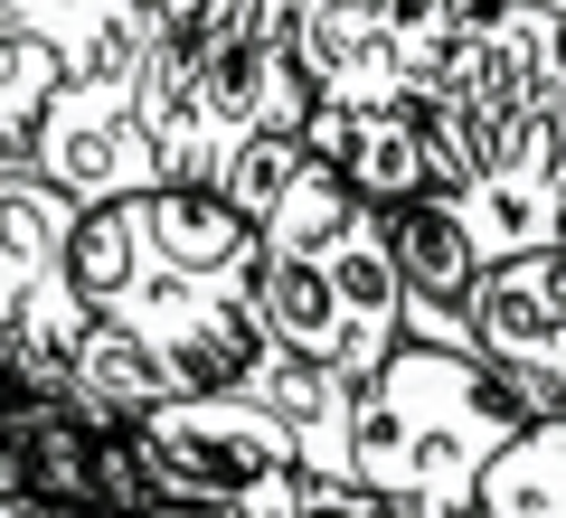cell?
Returning a JSON list of instances; mask_svg holds the SVG:
<instances>
[{
  "label": "cell",
  "mask_w": 566,
  "mask_h": 518,
  "mask_svg": "<svg viewBox=\"0 0 566 518\" xmlns=\"http://www.w3.org/2000/svg\"><path fill=\"white\" fill-rule=\"evenodd\" d=\"M528 405L482 349H434V339H397L378 378H359V415H349V480L397 499L406 518H463L472 480L491 472Z\"/></svg>",
  "instance_id": "1"
},
{
  "label": "cell",
  "mask_w": 566,
  "mask_h": 518,
  "mask_svg": "<svg viewBox=\"0 0 566 518\" xmlns=\"http://www.w3.org/2000/svg\"><path fill=\"white\" fill-rule=\"evenodd\" d=\"M434 189L482 170H566V0H491L416 85Z\"/></svg>",
  "instance_id": "2"
},
{
  "label": "cell",
  "mask_w": 566,
  "mask_h": 518,
  "mask_svg": "<svg viewBox=\"0 0 566 518\" xmlns=\"http://www.w3.org/2000/svg\"><path fill=\"white\" fill-rule=\"evenodd\" d=\"M133 453L161 499H199L227 518H283L303 490V443L245 387H189L133 415Z\"/></svg>",
  "instance_id": "3"
},
{
  "label": "cell",
  "mask_w": 566,
  "mask_h": 518,
  "mask_svg": "<svg viewBox=\"0 0 566 518\" xmlns=\"http://www.w3.org/2000/svg\"><path fill=\"white\" fill-rule=\"evenodd\" d=\"M29 170L57 180L76 208L104 199H142L161 180V151H151V123H142L133 66H104V76H57V95L29 123Z\"/></svg>",
  "instance_id": "4"
},
{
  "label": "cell",
  "mask_w": 566,
  "mask_h": 518,
  "mask_svg": "<svg viewBox=\"0 0 566 518\" xmlns=\"http://www.w3.org/2000/svg\"><path fill=\"white\" fill-rule=\"evenodd\" d=\"M472 349L510 378L528 415H566V236L520 245L472 283Z\"/></svg>",
  "instance_id": "5"
},
{
  "label": "cell",
  "mask_w": 566,
  "mask_h": 518,
  "mask_svg": "<svg viewBox=\"0 0 566 518\" xmlns=\"http://www.w3.org/2000/svg\"><path fill=\"white\" fill-rule=\"evenodd\" d=\"M66 236H76V199L39 180L29 160L0 170V330H20L29 349L66 359L85 339V293L66 283Z\"/></svg>",
  "instance_id": "6"
},
{
  "label": "cell",
  "mask_w": 566,
  "mask_h": 518,
  "mask_svg": "<svg viewBox=\"0 0 566 518\" xmlns=\"http://www.w3.org/2000/svg\"><path fill=\"white\" fill-rule=\"evenodd\" d=\"M378 226H387V255H397V283H406V339L472 349V283H482V245H472V226L453 218V199H444V189L397 199V208H378Z\"/></svg>",
  "instance_id": "7"
},
{
  "label": "cell",
  "mask_w": 566,
  "mask_h": 518,
  "mask_svg": "<svg viewBox=\"0 0 566 518\" xmlns=\"http://www.w3.org/2000/svg\"><path fill=\"white\" fill-rule=\"evenodd\" d=\"M303 141L340 160V180L359 189L368 208H397V199H424V189H434V141H424L416 95H406V104H359V114L312 104V114H303Z\"/></svg>",
  "instance_id": "8"
},
{
  "label": "cell",
  "mask_w": 566,
  "mask_h": 518,
  "mask_svg": "<svg viewBox=\"0 0 566 518\" xmlns=\"http://www.w3.org/2000/svg\"><path fill=\"white\" fill-rule=\"evenodd\" d=\"M237 387L293 424V443H303V472H312V480H349V415H359V378H340L331 359H303V349L264 339L255 359L237 368Z\"/></svg>",
  "instance_id": "9"
},
{
  "label": "cell",
  "mask_w": 566,
  "mask_h": 518,
  "mask_svg": "<svg viewBox=\"0 0 566 518\" xmlns=\"http://www.w3.org/2000/svg\"><path fill=\"white\" fill-rule=\"evenodd\" d=\"M133 218H142V245L161 264H180V274H255V255H264L255 218L227 208V189H208V180H151L133 199Z\"/></svg>",
  "instance_id": "10"
},
{
  "label": "cell",
  "mask_w": 566,
  "mask_h": 518,
  "mask_svg": "<svg viewBox=\"0 0 566 518\" xmlns=\"http://www.w3.org/2000/svg\"><path fill=\"white\" fill-rule=\"evenodd\" d=\"M0 20L29 29L39 47H57L66 76H104V66H133L151 39V0H0Z\"/></svg>",
  "instance_id": "11"
},
{
  "label": "cell",
  "mask_w": 566,
  "mask_h": 518,
  "mask_svg": "<svg viewBox=\"0 0 566 518\" xmlns=\"http://www.w3.org/2000/svg\"><path fill=\"white\" fill-rule=\"evenodd\" d=\"M463 518H566V415H528L472 480Z\"/></svg>",
  "instance_id": "12"
},
{
  "label": "cell",
  "mask_w": 566,
  "mask_h": 518,
  "mask_svg": "<svg viewBox=\"0 0 566 518\" xmlns=\"http://www.w3.org/2000/svg\"><path fill=\"white\" fill-rule=\"evenodd\" d=\"M359 208H368V199L340 180V160H331V151H303L293 189H283V199L255 218V236H264V255H312V245H331L349 218H359Z\"/></svg>",
  "instance_id": "13"
},
{
  "label": "cell",
  "mask_w": 566,
  "mask_h": 518,
  "mask_svg": "<svg viewBox=\"0 0 566 518\" xmlns=\"http://www.w3.org/2000/svg\"><path fill=\"white\" fill-rule=\"evenodd\" d=\"M482 10H491V0H378V29H387V57H397V76L424 85L434 66L453 57V39H463Z\"/></svg>",
  "instance_id": "14"
},
{
  "label": "cell",
  "mask_w": 566,
  "mask_h": 518,
  "mask_svg": "<svg viewBox=\"0 0 566 518\" xmlns=\"http://www.w3.org/2000/svg\"><path fill=\"white\" fill-rule=\"evenodd\" d=\"M57 47H39L29 29H10L0 20V170L10 160H29V123H39V104L57 95Z\"/></svg>",
  "instance_id": "15"
},
{
  "label": "cell",
  "mask_w": 566,
  "mask_h": 518,
  "mask_svg": "<svg viewBox=\"0 0 566 518\" xmlns=\"http://www.w3.org/2000/svg\"><path fill=\"white\" fill-rule=\"evenodd\" d=\"M283 518H406L397 499H378L368 480H312L303 472V490H293V509Z\"/></svg>",
  "instance_id": "16"
},
{
  "label": "cell",
  "mask_w": 566,
  "mask_h": 518,
  "mask_svg": "<svg viewBox=\"0 0 566 518\" xmlns=\"http://www.w3.org/2000/svg\"><path fill=\"white\" fill-rule=\"evenodd\" d=\"M0 518H76V509H57V499H39V490H0Z\"/></svg>",
  "instance_id": "17"
},
{
  "label": "cell",
  "mask_w": 566,
  "mask_h": 518,
  "mask_svg": "<svg viewBox=\"0 0 566 518\" xmlns=\"http://www.w3.org/2000/svg\"><path fill=\"white\" fill-rule=\"evenodd\" d=\"M133 518H227V509H199V499H151V509H133Z\"/></svg>",
  "instance_id": "18"
},
{
  "label": "cell",
  "mask_w": 566,
  "mask_h": 518,
  "mask_svg": "<svg viewBox=\"0 0 566 518\" xmlns=\"http://www.w3.org/2000/svg\"><path fill=\"white\" fill-rule=\"evenodd\" d=\"M274 10H303V0H274Z\"/></svg>",
  "instance_id": "19"
},
{
  "label": "cell",
  "mask_w": 566,
  "mask_h": 518,
  "mask_svg": "<svg viewBox=\"0 0 566 518\" xmlns=\"http://www.w3.org/2000/svg\"><path fill=\"white\" fill-rule=\"evenodd\" d=\"M151 10H161V0H151Z\"/></svg>",
  "instance_id": "20"
}]
</instances>
